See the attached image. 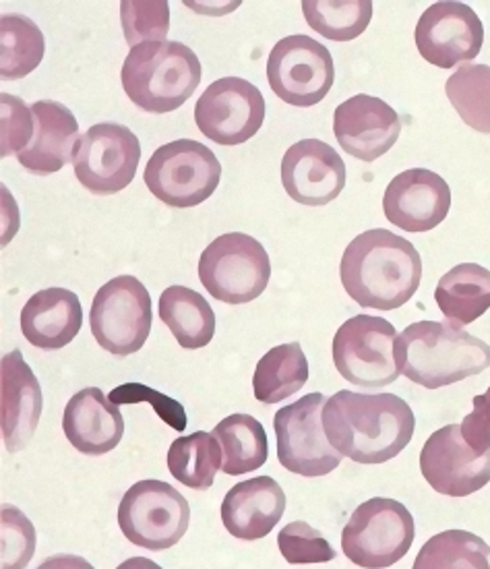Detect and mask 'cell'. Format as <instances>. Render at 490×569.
Masks as SVG:
<instances>
[{"label":"cell","mask_w":490,"mask_h":569,"mask_svg":"<svg viewBox=\"0 0 490 569\" xmlns=\"http://www.w3.org/2000/svg\"><path fill=\"white\" fill-rule=\"evenodd\" d=\"M323 429L343 458L358 465H383L408 448L417 419L400 396L342 390L326 400Z\"/></svg>","instance_id":"obj_1"},{"label":"cell","mask_w":490,"mask_h":569,"mask_svg":"<svg viewBox=\"0 0 490 569\" xmlns=\"http://www.w3.org/2000/svg\"><path fill=\"white\" fill-rule=\"evenodd\" d=\"M340 278L348 297L360 307L393 311L417 295L422 259L410 240L374 228L346 247Z\"/></svg>","instance_id":"obj_2"},{"label":"cell","mask_w":490,"mask_h":569,"mask_svg":"<svg viewBox=\"0 0 490 569\" xmlns=\"http://www.w3.org/2000/svg\"><path fill=\"white\" fill-rule=\"evenodd\" d=\"M403 377L427 390L453 386L490 369V346L453 321H418L396 338Z\"/></svg>","instance_id":"obj_3"},{"label":"cell","mask_w":490,"mask_h":569,"mask_svg":"<svg viewBox=\"0 0 490 569\" xmlns=\"http://www.w3.org/2000/svg\"><path fill=\"white\" fill-rule=\"evenodd\" d=\"M122 88L137 108L166 114L184 104L201 83V62L182 42H148L131 48L122 62Z\"/></svg>","instance_id":"obj_4"},{"label":"cell","mask_w":490,"mask_h":569,"mask_svg":"<svg viewBox=\"0 0 490 569\" xmlns=\"http://www.w3.org/2000/svg\"><path fill=\"white\" fill-rule=\"evenodd\" d=\"M143 179L151 196L168 208H194L216 193L222 164L208 146L193 139L166 143L149 158Z\"/></svg>","instance_id":"obj_5"},{"label":"cell","mask_w":490,"mask_h":569,"mask_svg":"<svg viewBox=\"0 0 490 569\" xmlns=\"http://www.w3.org/2000/svg\"><path fill=\"white\" fill-rule=\"evenodd\" d=\"M417 539L408 508L386 497L358 506L342 532V551L358 568L386 569L401 561Z\"/></svg>","instance_id":"obj_6"},{"label":"cell","mask_w":490,"mask_h":569,"mask_svg":"<svg viewBox=\"0 0 490 569\" xmlns=\"http://www.w3.org/2000/svg\"><path fill=\"white\" fill-rule=\"evenodd\" d=\"M271 278V261L259 240L244 232H228L199 259V280L209 295L226 305H247L259 299Z\"/></svg>","instance_id":"obj_7"},{"label":"cell","mask_w":490,"mask_h":569,"mask_svg":"<svg viewBox=\"0 0 490 569\" xmlns=\"http://www.w3.org/2000/svg\"><path fill=\"white\" fill-rule=\"evenodd\" d=\"M189 522V501L163 480H139L120 501L122 535L148 551L172 549L187 535Z\"/></svg>","instance_id":"obj_8"},{"label":"cell","mask_w":490,"mask_h":569,"mask_svg":"<svg viewBox=\"0 0 490 569\" xmlns=\"http://www.w3.org/2000/svg\"><path fill=\"white\" fill-rule=\"evenodd\" d=\"M398 331L383 319L357 315L348 319L333 338V362L343 379L352 386L374 390L398 381L396 362Z\"/></svg>","instance_id":"obj_9"},{"label":"cell","mask_w":490,"mask_h":569,"mask_svg":"<svg viewBox=\"0 0 490 569\" xmlns=\"http://www.w3.org/2000/svg\"><path fill=\"white\" fill-rule=\"evenodd\" d=\"M151 321V297L134 276L106 282L91 302V333L114 357L139 352L148 342Z\"/></svg>","instance_id":"obj_10"},{"label":"cell","mask_w":490,"mask_h":569,"mask_svg":"<svg viewBox=\"0 0 490 569\" xmlns=\"http://www.w3.org/2000/svg\"><path fill=\"white\" fill-rule=\"evenodd\" d=\"M323 393H309L273 417L278 460L300 477H326L342 465V453L329 443L323 429Z\"/></svg>","instance_id":"obj_11"},{"label":"cell","mask_w":490,"mask_h":569,"mask_svg":"<svg viewBox=\"0 0 490 569\" xmlns=\"http://www.w3.org/2000/svg\"><path fill=\"white\" fill-rule=\"evenodd\" d=\"M139 162V139L129 127L117 122L93 124L74 148V177L93 196L124 191L133 182Z\"/></svg>","instance_id":"obj_12"},{"label":"cell","mask_w":490,"mask_h":569,"mask_svg":"<svg viewBox=\"0 0 490 569\" xmlns=\"http://www.w3.org/2000/svg\"><path fill=\"white\" fill-rule=\"evenodd\" d=\"M268 81L286 104L311 108L326 100L333 88V57L326 46L309 36H288L269 54Z\"/></svg>","instance_id":"obj_13"},{"label":"cell","mask_w":490,"mask_h":569,"mask_svg":"<svg viewBox=\"0 0 490 569\" xmlns=\"http://www.w3.org/2000/svg\"><path fill=\"white\" fill-rule=\"evenodd\" d=\"M266 120V98L242 77H223L194 104V122L218 146H240L253 139Z\"/></svg>","instance_id":"obj_14"},{"label":"cell","mask_w":490,"mask_h":569,"mask_svg":"<svg viewBox=\"0 0 490 569\" xmlns=\"http://www.w3.org/2000/svg\"><path fill=\"white\" fill-rule=\"evenodd\" d=\"M420 57L439 69H453L474 60L484 44V26L474 9L463 2H434L418 19Z\"/></svg>","instance_id":"obj_15"},{"label":"cell","mask_w":490,"mask_h":569,"mask_svg":"<svg viewBox=\"0 0 490 569\" xmlns=\"http://www.w3.org/2000/svg\"><path fill=\"white\" fill-rule=\"evenodd\" d=\"M420 472L437 493L468 497L490 482V450L476 451L466 443L460 425H447L427 439Z\"/></svg>","instance_id":"obj_16"},{"label":"cell","mask_w":490,"mask_h":569,"mask_svg":"<svg viewBox=\"0 0 490 569\" xmlns=\"http://www.w3.org/2000/svg\"><path fill=\"white\" fill-rule=\"evenodd\" d=\"M282 184L300 206H327L346 187L342 156L321 139H302L283 153Z\"/></svg>","instance_id":"obj_17"},{"label":"cell","mask_w":490,"mask_h":569,"mask_svg":"<svg viewBox=\"0 0 490 569\" xmlns=\"http://www.w3.org/2000/svg\"><path fill=\"white\" fill-rule=\"evenodd\" d=\"M333 133L346 153L374 162L400 139V114L369 93H358L336 108Z\"/></svg>","instance_id":"obj_18"},{"label":"cell","mask_w":490,"mask_h":569,"mask_svg":"<svg viewBox=\"0 0 490 569\" xmlns=\"http://www.w3.org/2000/svg\"><path fill=\"white\" fill-rule=\"evenodd\" d=\"M451 208L446 179L427 168H412L387 184L386 218L406 232H429L441 224Z\"/></svg>","instance_id":"obj_19"},{"label":"cell","mask_w":490,"mask_h":569,"mask_svg":"<svg viewBox=\"0 0 490 569\" xmlns=\"http://www.w3.org/2000/svg\"><path fill=\"white\" fill-rule=\"evenodd\" d=\"M42 388L23 360L21 350H13L0 362V427L7 451L23 450L42 419Z\"/></svg>","instance_id":"obj_20"},{"label":"cell","mask_w":490,"mask_h":569,"mask_svg":"<svg viewBox=\"0 0 490 569\" xmlns=\"http://www.w3.org/2000/svg\"><path fill=\"white\" fill-rule=\"evenodd\" d=\"M62 431L74 450L86 456H104L114 450L124 435L119 405L110 402L100 388L77 391L62 417Z\"/></svg>","instance_id":"obj_21"},{"label":"cell","mask_w":490,"mask_h":569,"mask_svg":"<svg viewBox=\"0 0 490 569\" xmlns=\"http://www.w3.org/2000/svg\"><path fill=\"white\" fill-rule=\"evenodd\" d=\"M33 137L28 148L17 156L19 164L31 174L46 177L73 162L79 143V122L64 104L40 100L31 106Z\"/></svg>","instance_id":"obj_22"},{"label":"cell","mask_w":490,"mask_h":569,"mask_svg":"<svg viewBox=\"0 0 490 569\" xmlns=\"http://www.w3.org/2000/svg\"><path fill=\"white\" fill-rule=\"evenodd\" d=\"M286 493L271 477L242 480L234 485L222 501L226 530L240 540L266 539L282 520Z\"/></svg>","instance_id":"obj_23"},{"label":"cell","mask_w":490,"mask_h":569,"mask_svg":"<svg viewBox=\"0 0 490 569\" xmlns=\"http://www.w3.org/2000/svg\"><path fill=\"white\" fill-rule=\"evenodd\" d=\"M83 326L79 297L67 288L36 292L21 311V331L40 350H60L71 345Z\"/></svg>","instance_id":"obj_24"},{"label":"cell","mask_w":490,"mask_h":569,"mask_svg":"<svg viewBox=\"0 0 490 569\" xmlns=\"http://www.w3.org/2000/svg\"><path fill=\"white\" fill-rule=\"evenodd\" d=\"M158 313L184 350H199L216 336V313L206 297L187 286H168L160 297Z\"/></svg>","instance_id":"obj_25"},{"label":"cell","mask_w":490,"mask_h":569,"mask_svg":"<svg viewBox=\"0 0 490 569\" xmlns=\"http://www.w3.org/2000/svg\"><path fill=\"white\" fill-rule=\"evenodd\" d=\"M434 300L460 328L474 323L490 309V271L478 263L456 266L439 280Z\"/></svg>","instance_id":"obj_26"},{"label":"cell","mask_w":490,"mask_h":569,"mask_svg":"<svg viewBox=\"0 0 490 569\" xmlns=\"http://www.w3.org/2000/svg\"><path fill=\"white\" fill-rule=\"evenodd\" d=\"M309 375V360L298 342L276 346L257 362L254 398L263 405L283 402L307 386Z\"/></svg>","instance_id":"obj_27"},{"label":"cell","mask_w":490,"mask_h":569,"mask_svg":"<svg viewBox=\"0 0 490 569\" xmlns=\"http://www.w3.org/2000/svg\"><path fill=\"white\" fill-rule=\"evenodd\" d=\"M222 446V472L228 477H240L253 472L268 462V433L259 420L251 415L226 417L213 429Z\"/></svg>","instance_id":"obj_28"},{"label":"cell","mask_w":490,"mask_h":569,"mask_svg":"<svg viewBox=\"0 0 490 569\" xmlns=\"http://www.w3.org/2000/svg\"><path fill=\"white\" fill-rule=\"evenodd\" d=\"M222 446L218 437L206 431L179 437L168 450V470L180 485L208 491L218 470H222Z\"/></svg>","instance_id":"obj_29"},{"label":"cell","mask_w":490,"mask_h":569,"mask_svg":"<svg viewBox=\"0 0 490 569\" xmlns=\"http://www.w3.org/2000/svg\"><path fill=\"white\" fill-rule=\"evenodd\" d=\"M46 40L42 30L30 17L11 13L0 17V77L23 79L40 67L44 59Z\"/></svg>","instance_id":"obj_30"},{"label":"cell","mask_w":490,"mask_h":569,"mask_svg":"<svg viewBox=\"0 0 490 569\" xmlns=\"http://www.w3.org/2000/svg\"><path fill=\"white\" fill-rule=\"evenodd\" d=\"M302 13L312 30L333 42L357 40L372 19L371 0H304Z\"/></svg>","instance_id":"obj_31"},{"label":"cell","mask_w":490,"mask_h":569,"mask_svg":"<svg viewBox=\"0 0 490 569\" xmlns=\"http://www.w3.org/2000/svg\"><path fill=\"white\" fill-rule=\"evenodd\" d=\"M446 93L456 112L470 129L490 136L489 64H461L447 79Z\"/></svg>","instance_id":"obj_32"},{"label":"cell","mask_w":490,"mask_h":569,"mask_svg":"<svg viewBox=\"0 0 490 569\" xmlns=\"http://www.w3.org/2000/svg\"><path fill=\"white\" fill-rule=\"evenodd\" d=\"M490 547L466 530L434 535L420 549L414 568H489Z\"/></svg>","instance_id":"obj_33"},{"label":"cell","mask_w":490,"mask_h":569,"mask_svg":"<svg viewBox=\"0 0 490 569\" xmlns=\"http://www.w3.org/2000/svg\"><path fill=\"white\" fill-rule=\"evenodd\" d=\"M120 19L131 48L163 42L170 30V7L166 0H122Z\"/></svg>","instance_id":"obj_34"},{"label":"cell","mask_w":490,"mask_h":569,"mask_svg":"<svg viewBox=\"0 0 490 569\" xmlns=\"http://www.w3.org/2000/svg\"><path fill=\"white\" fill-rule=\"evenodd\" d=\"M278 547L282 551L283 559L292 566L327 563L338 557L333 547L321 537V532L307 522L283 526L278 535Z\"/></svg>","instance_id":"obj_35"},{"label":"cell","mask_w":490,"mask_h":569,"mask_svg":"<svg viewBox=\"0 0 490 569\" xmlns=\"http://www.w3.org/2000/svg\"><path fill=\"white\" fill-rule=\"evenodd\" d=\"M36 549V530L17 508H2V568L28 566Z\"/></svg>","instance_id":"obj_36"},{"label":"cell","mask_w":490,"mask_h":569,"mask_svg":"<svg viewBox=\"0 0 490 569\" xmlns=\"http://www.w3.org/2000/svg\"><path fill=\"white\" fill-rule=\"evenodd\" d=\"M2 133H0V156L7 158L11 153L19 156L28 148L33 137V112L23 104L21 98L2 93Z\"/></svg>","instance_id":"obj_37"},{"label":"cell","mask_w":490,"mask_h":569,"mask_svg":"<svg viewBox=\"0 0 490 569\" xmlns=\"http://www.w3.org/2000/svg\"><path fill=\"white\" fill-rule=\"evenodd\" d=\"M110 402L114 405H141V402H148L153 406V410L158 412V417L172 427L174 431L182 433L187 429V412H184V406L163 396L160 391L151 390L143 383H124L119 386L117 390L110 391Z\"/></svg>","instance_id":"obj_38"},{"label":"cell","mask_w":490,"mask_h":569,"mask_svg":"<svg viewBox=\"0 0 490 569\" xmlns=\"http://www.w3.org/2000/svg\"><path fill=\"white\" fill-rule=\"evenodd\" d=\"M474 410L461 422V435L466 443L476 451L490 450V388L472 400Z\"/></svg>","instance_id":"obj_39"}]
</instances>
